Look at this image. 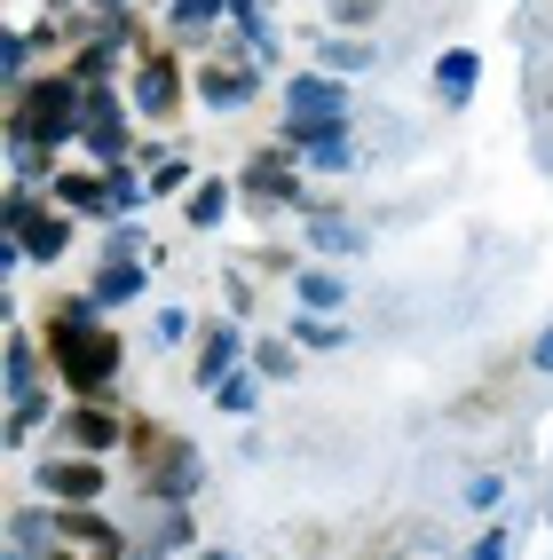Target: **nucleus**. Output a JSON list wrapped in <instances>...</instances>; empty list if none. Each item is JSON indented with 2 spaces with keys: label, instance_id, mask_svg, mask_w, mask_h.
I'll use <instances>...</instances> for the list:
<instances>
[{
  "label": "nucleus",
  "instance_id": "1",
  "mask_svg": "<svg viewBox=\"0 0 553 560\" xmlns=\"http://www.w3.org/2000/svg\"><path fill=\"white\" fill-rule=\"evenodd\" d=\"M64 324H48V340H56V380L71 387V395H95L111 371H119V331H103V324H88V308L71 301V308H56Z\"/></svg>",
  "mask_w": 553,
  "mask_h": 560
},
{
  "label": "nucleus",
  "instance_id": "2",
  "mask_svg": "<svg viewBox=\"0 0 553 560\" xmlns=\"http://www.w3.org/2000/svg\"><path fill=\"white\" fill-rule=\"evenodd\" d=\"M71 127H80V95H71V80L24 88V103H16V135H32V142H64Z\"/></svg>",
  "mask_w": 553,
  "mask_h": 560
},
{
  "label": "nucleus",
  "instance_id": "3",
  "mask_svg": "<svg viewBox=\"0 0 553 560\" xmlns=\"http://www.w3.org/2000/svg\"><path fill=\"white\" fill-rule=\"evenodd\" d=\"M9 230H16V245H24L32 260H56V253L71 245V221H64V213H48V206H32V198H16V206H9Z\"/></svg>",
  "mask_w": 553,
  "mask_h": 560
},
{
  "label": "nucleus",
  "instance_id": "4",
  "mask_svg": "<svg viewBox=\"0 0 553 560\" xmlns=\"http://www.w3.org/2000/svg\"><path fill=\"white\" fill-rule=\"evenodd\" d=\"M41 481H48L56 498H103V466H80V458H56Z\"/></svg>",
  "mask_w": 553,
  "mask_h": 560
},
{
  "label": "nucleus",
  "instance_id": "5",
  "mask_svg": "<svg viewBox=\"0 0 553 560\" xmlns=\"http://www.w3.org/2000/svg\"><path fill=\"white\" fill-rule=\"evenodd\" d=\"M56 537L88 545V552H103V560H119V529H103V521H88V513H64V521H56Z\"/></svg>",
  "mask_w": 553,
  "mask_h": 560
},
{
  "label": "nucleus",
  "instance_id": "6",
  "mask_svg": "<svg viewBox=\"0 0 553 560\" xmlns=\"http://www.w3.org/2000/svg\"><path fill=\"white\" fill-rule=\"evenodd\" d=\"M64 434H71V442H88V451H111V442H119V419H111V410H71Z\"/></svg>",
  "mask_w": 553,
  "mask_h": 560
},
{
  "label": "nucleus",
  "instance_id": "7",
  "mask_svg": "<svg viewBox=\"0 0 553 560\" xmlns=\"http://www.w3.org/2000/svg\"><path fill=\"white\" fill-rule=\"evenodd\" d=\"M198 88H206L214 103H238V95H253V71H238V63H214Z\"/></svg>",
  "mask_w": 553,
  "mask_h": 560
},
{
  "label": "nucleus",
  "instance_id": "8",
  "mask_svg": "<svg viewBox=\"0 0 553 560\" xmlns=\"http://www.w3.org/2000/svg\"><path fill=\"white\" fill-rule=\"evenodd\" d=\"M142 110H174V63H151V71H142Z\"/></svg>",
  "mask_w": 553,
  "mask_h": 560
},
{
  "label": "nucleus",
  "instance_id": "9",
  "mask_svg": "<svg viewBox=\"0 0 553 560\" xmlns=\"http://www.w3.org/2000/svg\"><path fill=\"white\" fill-rule=\"evenodd\" d=\"M56 198H64V206H103V182H95V174H64Z\"/></svg>",
  "mask_w": 553,
  "mask_h": 560
},
{
  "label": "nucleus",
  "instance_id": "10",
  "mask_svg": "<svg viewBox=\"0 0 553 560\" xmlns=\"http://www.w3.org/2000/svg\"><path fill=\"white\" fill-rule=\"evenodd\" d=\"M332 103H341V95H332L324 80H292V110H301V119H309V110H332Z\"/></svg>",
  "mask_w": 553,
  "mask_h": 560
},
{
  "label": "nucleus",
  "instance_id": "11",
  "mask_svg": "<svg viewBox=\"0 0 553 560\" xmlns=\"http://www.w3.org/2000/svg\"><path fill=\"white\" fill-rule=\"evenodd\" d=\"M474 80V56H442V95H466Z\"/></svg>",
  "mask_w": 553,
  "mask_h": 560
},
{
  "label": "nucleus",
  "instance_id": "12",
  "mask_svg": "<svg viewBox=\"0 0 553 560\" xmlns=\"http://www.w3.org/2000/svg\"><path fill=\"white\" fill-rule=\"evenodd\" d=\"M48 9H71V0H48Z\"/></svg>",
  "mask_w": 553,
  "mask_h": 560
},
{
  "label": "nucleus",
  "instance_id": "13",
  "mask_svg": "<svg viewBox=\"0 0 553 560\" xmlns=\"http://www.w3.org/2000/svg\"><path fill=\"white\" fill-rule=\"evenodd\" d=\"M48 560H71V552H48Z\"/></svg>",
  "mask_w": 553,
  "mask_h": 560
}]
</instances>
